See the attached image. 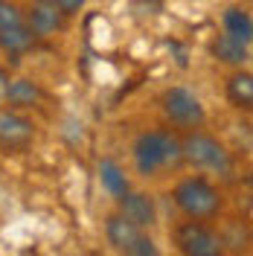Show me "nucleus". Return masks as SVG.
Here are the masks:
<instances>
[{
	"label": "nucleus",
	"mask_w": 253,
	"mask_h": 256,
	"mask_svg": "<svg viewBox=\"0 0 253 256\" xmlns=\"http://www.w3.org/2000/svg\"><path fill=\"white\" fill-rule=\"evenodd\" d=\"M172 201L186 218L192 222H216L224 212V195L222 190L206 180L204 175H190L180 178L172 186Z\"/></svg>",
	"instance_id": "f257e3e1"
},
{
	"label": "nucleus",
	"mask_w": 253,
	"mask_h": 256,
	"mask_svg": "<svg viewBox=\"0 0 253 256\" xmlns=\"http://www.w3.org/2000/svg\"><path fill=\"white\" fill-rule=\"evenodd\" d=\"M180 146H184V163H190L198 172H210V175H230L233 172V154L230 148L204 128H192L180 134Z\"/></svg>",
	"instance_id": "f03ea898"
},
{
	"label": "nucleus",
	"mask_w": 253,
	"mask_h": 256,
	"mask_svg": "<svg viewBox=\"0 0 253 256\" xmlns=\"http://www.w3.org/2000/svg\"><path fill=\"white\" fill-rule=\"evenodd\" d=\"M160 111L166 116V122L174 131H192V128H204L206 122V108L201 96L184 88V84H172L160 96Z\"/></svg>",
	"instance_id": "7ed1b4c3"
},
{
	"label": "nucleus",
	"mask_w": 253,
	"mask_h": 256,
	"mask_svg": "<svg viewBox=\"0 0 253 256\" xmlns=\"http://www.w3.org/2000/svg\"><path fill=\"white\" fill-rule=\"evenodd\" d=\"M174 244L180 256H224L222 236L206 222H180L174 227Z\"/></svg>",
	"instance_id": "20e7f679"
},
{
	"label": "nucleus",
	"mask_w": 253,
	"mask_h": 256,
	"mask_svg": "<svg viewBox=\"0 0 253 256\" xmlns=\"http://www.w3.org/2000/svg\"><path fill=\"white\" fill-rule=\"evenodd\" d=\"M38 137V126L24 111L0 105V148L3 152H26Z\"/></svg>",
	"instance_id": "39448f33"
},
{
	"label": "nucleus",
	"mask_w": 253,
	"mask_h": 256,
	"mask_svg": "<svg viewBox=\"0 0 253 256\" xmlns=\"http://www.w3.org/2000/svg\"><path fill=\"white\" fill-rule=\"evenodd\" d=\"M131 160H134V169L137 175L152 180L163 172V143H160V128L152 131H142L140 137L131 146Z\"/></svg>",
	"instance_id": "423d86ee"
},
{
	"label": "nucleus",
	"mask_w": 253,
	"mask_h": 256,
	"mask_svg": "<svg viewBox=\"0 0 253 256\" xmlns=\"http://www.w3.org/2000/svg\"><path fill=\"white\" fill-rule=\"evenodd\" d=\"M24 24L32 30L35 38H52L64 32L67 18L62 15V9L52 0H32L30 9H24Z\"/></svg>",
	"instance_id": "0eeeda50"
},
{
	"label": "nucleus",
	"mask_w": 253,
	"mask_h": 256,
	"mask_svg": "<svg viewBox=\"0 0 253 256\" xmlns=\"http://www.w3.org/2000/svg\"><path fill=\"white\" fill-rule=\"evenodd\" d=\"M122 218L140 227V230H152L158 224V204L148 192L142 190H128L122 198H120V210H116Z\"/></svg>",
	"instance_id": "6e6552de"
},
{
	"label": "nucleus",
	"mask_w": 253,
	"mask_h": 256,
	"mask_svg": "<svg viewBox=\"0 0 253 256\" xmlns=\"http://www.w3.org/2000/svg\"><path fill=\"white\" fill-rule=\"evenodd\" d=\"M44 102V90L41 84L30 76H12L6 84V94H3V105L6 108H15V111H32V108H41Z\"/></svg>",
	"instance_id": "1a4fd4ad"
},
{
	"label": "nucleus",
	"mask_w": 253,
	"mask_h": 256,
	"mask_svg": "<svg viewBox=\"0 0 253 256\" xmlns=\"http://www.w3.org/2000/svg\"><path fill=\"white\" fill-rule=\"evenodd\" d=\"M224 96L236 111H250L253 108V73L248 67H233L224 82Z\"/></svg>",
	"instance_id": "9d476101"
},
{
	"label": "nucleus",
	"mask_w": 253,
	"mask_h": 256,
	"mask_svg": "<svg viewBox=\"0 0 253 256\" xmlns=\"http://www.w3.org/2000/svg\"><path fill=\"white\" fill-rule=\"evenodd\" d=\"M222 35L233 38L238 44L250 47L253 44V18L248 6H227L222 15Z\"/></svg>",
	"instance_id": "9b49d317"
},
{
	"label": "nucleus",
	"mask_w": 253,
	"mask_h": 256,
	"mask_svg": "<svg viewBox=\"0 0 253 256\" xmlns=\"http://www.w3.org/2000/svg\"><path fill=\"white\" fill-rule=\"evenodd\" d=\"M96 175H99V184H102V190L108 192L111 198H122L128 190H131V180H128L126 169L116 163L114 158H102L99 160V166H96Z\"/></svg>",
	"instance_id": "f8f14e48"
},
{
	"label": "nucleus",
	"mask_w": 253,
	"mask_h": 256,
	"mask_svg": "<svg viewBox=\"0 0 253 256\" xmlns=\"http://www.w3.org/2000/svg\"><path fill=\"white\" fill-rule=\"evenodd\" d=\"M142 230L140 227H134V224L128 222V218H122L120 212H114V216H108L105 218V239H108V244H111L114 250H128L134 242H137V236H140Z\"/></svg>",
	"instance_id": "ddd939ff"
},
{
	"label": "nucleus",
	"mask_w": 253,
	"mask_h": 256,
	"mask_svg": "<svg viewBox=\"0 0 253 256\" xmlns=\"http://www.w3.org/2000/svg\"><path fill=\"white\" fill-rule=\"evenodd\" d=\"M35 35L26 24H18V26H9V30L0 32V52L3 56H9V58H20V56H26L32 47H35Z\"/></svg>",
	"instance_id": "4468645a"
},
{
	"label": "nucleus",
	"mask_w": 253,
	"mask_h": 256,
	"mask_svg": "<svg viewBox=\"0 0 253 256\" xmlns=\"http://www.w3.org/2000/svg\"><path fill=\"white\" fill-rule=\"evenodd\" d=\"M210 52H212V56H216L222 64H227V67H248V62H250V47L238 44V41L227 38V35L212 38Z\"/></svg>",
	"instance_id": "2eb2a0df"
},
{
	"label": "nucleus",
	"mask_w": 253,
	"mask_h": 256,
	"mask_svg": "<svg viewBox=\"0 0 253 256\" xmlns=\"http://www.w3.org/2000/svg\"><path fill=\"white\" fill-rule=\"evenodd\" d=\"M160 143H163V172H178L184 166L180 134L174 128H160Z\"/></svg>",
	"instance_id": "dca6fc26"
},
{
	"label": "nucleus",
	"mask_w": 253,
	"mask_h": 256,
	"mask_svg": "<svg viewBox=\"0 0 253 256\" xmlns=\"http://www.w3.org/2000/svg\"><path fill=\"white\" fill-rule=\"evenodd\" d=\"M18 24H24L20 3H15V0H0V32L9 30V26H18Z\"/></svg>",
	"instance_id": "f3484780"
},
{
	"label": "nucleus",
	"mask_w": 253,
	"mask_h": 256,
	"mask_svg": "<svg viewBox=\"0 0 253 256\" xmlns=\"http://www.w3.org/2000/svg\"><path fill=\"white\" fill-rule=\"evenodd\" d=\"M122 256H160V248L154 244V239L142 230L140 236H137V242H134L128 250H122Z\"/></svg>",
	"instance_id": "a211bd4d"
},
{
	"label": "nucleus",
	"mask_w": 253,
	"mask_h": 256,
	"mask_svg": "<svg viewBox=\"0 0 253 256\" xmlns=\"http://www.w3.org/2000/svg\"><path fill=\"white\" fill-rule=\"evenodd\" d=\"M58 9H62V15L64 18H73V15H79L82 9L88 6V0H52Z\"/></svg>",
	"instance_id": "6ab92c4d"
},
{
	"label": "nucleus",
	"mask_w": 253,
	"mask_h": 256,
	"mask_svg": "<svg viewBox=\"0 0 253 256\" xmlns=\"http://www.w3.org/2000/svg\"><path fill=\"white\" fill-rule=\"evenodd\" d=\"M0 105H3V99H0Z\"/></svg>",
	"instance_id": "aec40b11"
}]
</instances>
